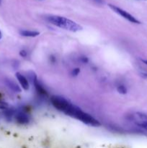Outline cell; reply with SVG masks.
<instances>
[{
  "label": "cell",
  "mask_w": 147,
  "mask_h": 148,
  "mask_svg": "<svg viewBox=\"0 0 147 148\" xmlns=\"http://www.w3.org/2000/svg\"><path fill=\"white\" fill-rule=\"evenodd\" d=\"M50 102L55 108L64 113L71 104L69 101L59 95H53L50 98Z\"/></svg>",
  "instance_id": "obj_3"
},
{
  "label": "cell",
  "mask_w": 147,
  "mask_h": 148,
  "mask_svg": "<svg viewBox=\"0 0 147 148\" xmlns=\"http://www.w3.org/2000/svg\"><path fill=\"white\" fill-rule=\"evenodd\" d=\"M27 51L24 50H21L20 51V55L22 56V57H26L27 56Z\"/></svg>",
  "instance_id": "obj_15"
},
{
  "label": "cell",
  "mask_w": 147,
  "mask_h": 148,
  "mask_svg": "<svg viewBox=\"0 0 147 148\" xmlns=\"http://www.w3.org/2000/svg\"><path fill=\"white\" fill-rule=\"evenodd\" d=\"M141 61H142L143 63L147 65V60H146V59H141Z\"/></svg>",
  "instance_id": "obj_17"
},
{
  "label": "cell",
  "mask_w": 147,
  "mask_h": 148,
  "mask_svg": "<svg viewBox=\"0 0 147 148\" xmlns=\"http://www.w3.org/2000/svg\"><path fill=\"white\" fill-rule=\"evenodd\" d=\"M79 60H80V62H82V63L84 64H86L89 62V59H88V58L86 57V56H81V57L79 58Z\"/></svg>",
  "instance_id": "obj_13"
},
{
  "label": "cell",
  "mask_w": 147,
  "mask_h": 148,
  "mask_svg": "<svg viewBox=\"0 0 147 148\" xmlns=\"http://www.w3.org/2000/svg\"><path fill=\"white\" fill-rule=\"evenodd\" d=\"M33 83L34 84V86H35V88L36 90H37V92H38L40 95H45V96H46V95H48L47 91H46V89H45V88H43L41 85H40V83L39 82V81L37 80V78H35V79L33 80Z\"/></svg>",
  "instance_id": "obj_8"
},
{
  "label": "cell",
  "mask_w": 147,
  "mask_h": 148,
  "mask_svg": "<svg viewBox=\"0 0 147 148\" xmlns=\"http://www.w3.org/2000/svg\"><path fill=\"white\" fill-rule=\"evenodd\" d=\"M9 108V105L5 102H2V101H0V109L2 110H6Z\"/></svg>",
  "instance_id": "obj_11"
},
{
  "label": "cell",
  "mask_w": 147,
  "mask_h": 148,
  "mask_svg": "<svg viewBox=\"0 0 147 148\" xmlns=\"http://www.w3.org/2000/svg\"><path fill=\"white\" fill-rule=\"evenodd\" d=\"M46 20L51 24L61 27V28L69 30V31L77 32L82 30V27L80 25L64 17L57 15H49L46 17Z\"/></svg>",
  "instance_id": "obj_2"
},
{
  "label": "cell",
  "mask_w": 147,
  "mask_h": 148,
  "mask_svg": "<svg viewBox=\"0 0 147 148\" xmlns=\"http://www.w3.org/2000/svg\"><path fill=\"white\" fill-rule=\"evenodd\" d=\"M15 120L20 124H27L29 123L30 119L26 114L23 112H18L15 114Z\"/></svg>",
  "instance_id": "obj_6"
},
{
  "label": "cell",
  "mask_w": 147,
  "mask_h": 148,
  "mask_svg": "<svg viewBox=\"0 0 147 148\" xmlns=\"http://www.w3.org/2000/svg\"><path fill=\"white\" fill-rule=\"evenodd\" d=\"M4 82H5V85L10 88V90H12V91L15 92H21V88H20L18 85L15 82L12 80V79H6L4 80Z\"/></svg>",
  "instance_id": "obj_7"
},
{
  "label": "cell",
  "mask_w": 147,
  "mask_h": 148,
  "mask_svg": "<svg viewBox=\"0 0 147 148\" xmlns=\"http://www.w3.org/2000/svg\"><path fill=\"white\" fill-rule=\"evenodd\" d=\"M117 90L120 94H122V95H125L127 93V88L125 85H118V88H117Z\"/></svg>",
  "instance_id": "obj_10"
},
{
  "label": "cell",
  "mask_w": 147,
  "mask_h": 148,
  "mask_svg": "<svg viewBox=\"0 0 147 148\" xmlns=\"http://www.w3.org/2000/svg\"><path fill=\"white\" fill-rule=\"evenodd\" d=\"M89 1H92V2L95 3L97 4H99V5H102V4L105 3L104 2V0H89Z\"/></svg>",
  "instance_id": "obj_14"
},
{
  "label": "cell",
  "mask_w": 147,
  "mask_h": 148,
  "mask_svg": "<svg viewBox=\"0 0 147 148\" xmlns=\"http://www.w3.org/2000/svg\"><path fill=\"white\" fill-rule=\"evenodd\" d=\"M140 126H141V127H143V128H144V130H146L147 131V122H145V123H143V124H140Z\"/></svg>",
  "instance_id": "obj_16"
},
{
  "label": "cell",
  "mask_w": 147,
  "mask_h": 148,
  "mask_svg": "<svg viewBox=\"0 0 147 148\" xmlns=\"http://www.w3.org/2000/svg\"><path fill=\"white\" fill-rule=\"evenodd\" d=\"M109 7H110V8L111 10H113L115 12H116L117 14H118L119 15L122 16L123 18L126 19L127 20H128V21L131 22V23H135V24H140V23H141V22H140L139 20H137L135 17H134L132 14H131L130 13L127 12L126 11L122 10V9L120 8V7H117V6H115V5H113V4H109Z\"/></svg>",
  "instance_id": "obj_4"
},
{
  "label": "cell",
  "mask_w": 147,
  "mask_h": 148,
  "mask_svg": "<svg viewBox=\"0 0 147 148\" xmlns=\"http://www.w3.org/2000/svg\"><path fill=\"white\" fill-rule=\"evenodd\" d=\"M16 77H17L19 83H20V86L22 88V89H24V90H27L29 89L28 79H27L24 75L19 73V72L16 73Z\"/></svg>",
  "instance_id": "obj_5"
},
{
  "label": "cell",
  "mask_w": 147,
  "mask_h": 148,
  "mask_svg": "<svg viewBox=\"0 0 147 148\" xmlns=\"http://www.w3.org/2000/svg\"><path fill=\"white\" fill-rule=\"evenodd\" d=\"M64 114L69 116L76 119L79 120L80 121L87 124V125L93 126V127H99V126H100V123L99 122V121L95 119L94 117L89 115V114L82 111L79 107L73 105L71 103L69 105V106L66 110Z\"/></svg>",
  "instance_id": "obj_1"
},
{
  "label": "cell",
  "mask_w": 147,
  "mask_h": 148,
  "mask_svg": "<svg viewBox=\"0 0 147 148\" xmlns=\"http://www.w3.org/2000/svg\"><path fill=\"white\" fill-rule=\"evenodd\" d=\"M80 72V69L79 68H75L71 71V75L74 77H76Z\"/></svg>",
  "instance_id": "obj_12"
},
{
  "label": "cell",
  "mask_w": 147,
  "mask_h": 148,
  "mask_svg": "<svg viewBox=\"0 0 147 148\" xmlns=\"http://www.w3.org/2000/svg\"><path fill=\"white\" fill-rule=\"evenodd\" d=\"M1 0H0V4H1Z\"/></svg>",
  "instance_id": "obj_19"
},
{
  "label": "cell",
  "mask_w": 147,
  "mask_h": 148,
  "mask_svg": "<svg viewBox=\"0 0 147 148\" xmlns=\"http://www.w3.org/2000/svg\"><path fill=\"white\" fill-rule=\"evenodd\" d=\"M20 34L24 37H36V36L40 35V33L37 31H33V30H21L20 32Z\"/></svg>",
  "instance_id": "obj_9"
},
{
  "label": "cell",
  "mask_w": 147,
  "mask_h": 148,
  "mask_svg": "<svg viewBox=\"0 0 147 148\" xmlns=\"http://www.w3.org/2000/svg\"><path fill=\"white\" fill-rule=\"evenodd\" d=\"M1 38H2V33H1V31L0 30V40L1 39Z\"/></svg>",
  "instance_id": "obj_18"
}]
</instances>
